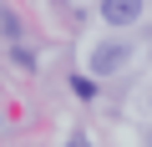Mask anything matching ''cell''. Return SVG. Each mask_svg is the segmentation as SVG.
Wrapping results in <instances>:
<instances>
[{"label":"cell","instance_id":"obj_2","mask_svg":"<svg viewBox=\"0 0 152 147\" xmlns=\"http://www.w3.org/2000/svg\"><path fill=\"white\" fill-rule=\"evenodd\" d=\"M142 15V0H102V20H112V26H132Z\"/></svg>","mask_w":152,"mask_h":147},{"label":"cell","instance_id":"obj_1","mask_svg":"<svg viewBox=\"0 0 152 147\" xmlns=\"http://www.w3.org/2000/svg\"><path fill=\"white\" fill-rule=\"evenodd\" d=\"M122 61H127V46H96L91 51V71H96V76H112V71H122Z\"/></svg>","mask_w":152,"mask_h":147},{"label":"cell","instance_id":"obj_4","mask_svg":"<svg viewBox=\"0 0 152 147\" xmlns=\"http://www.w3.org/2000/svg\"><path fill=\"white\" fill-rule=\"evenodd\" d=\"M66 147H86V142H81V137H71V142H66Z\"/></svg>","mask_w":152,"mask_h":147},{"label":"cell","instance_id":"obj_3","mask_svg":"<svg viewBox=\"0 0 152 147\" xmlns=\"http://www.w3.org/2000/svg\"><path fill=\"white\" fill-rule=\"evenodd\" d=\"M71 91H76V97H86V102H91V97H96V86H91V81H86V76H76V81H71Z\"/></svg>","mask_w":152,"mask_h":147}]
</instances>
